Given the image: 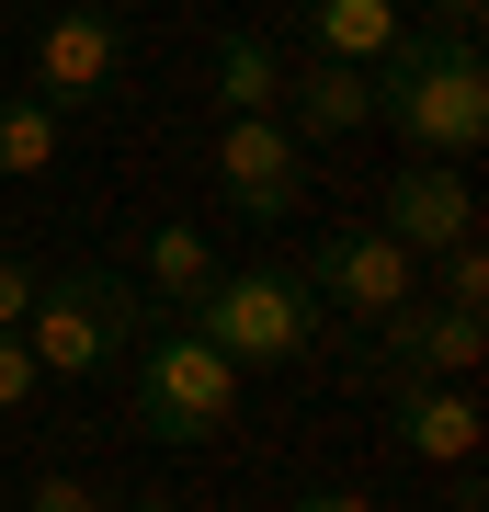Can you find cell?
<instances>
[{
  "mask_svg": "<svg viewBox=\"0 0 489 512\" xmlns=\"http://www.w3.org/2000/svg\"><path fill=\"white\" fill-rule=\"evenodd\" d=\"M376 126L410 148V160H455L467 171L489 148V57L478 35H444V23H399V46L376 57Z\"/></svg>",
  "mask_w": 489,
  "mask_h": 512,
  "instance_id": "6da1fadb",
  "label": "cell"
},
{
  "mask_svg": "<svg viewBox=\"0 0 489 512\" xmlns=\"http://www.w3.org/2000/svg\"><path fill=\"white\" fill-rule=\"evenodd\" d=\"M182 330H194V342H217L228 365L251 376V365H308V353L330 342V308L308 296L296 262H228V274L182 308Z\"/></svg>",
  "mask_w": 489,
  "mask_h": 512,
  "instance_id": "7a4b0ae2",
  "label": "cell"
},
{
  "mask_svg": "<svg viewBox=\"0 0 489 512\" xmlns=\"http://www.w3.org/2000/svg\"><path fill=\"white\" fill-rule=\"evenodd\" d=\"M137 330H148L137 274H114V262H57V274H35V308H23L35 376H103V365H126Z\"/></svg>",
  "mask_w": 489,
  "mask_h": 512,
  "instance_id": "3957f363",
  "label": "cell"
},
{
  "mask_svg": "<svg viewBox=\"0 0 489 512\" xmlns=\"http://www.w3.org/2000/svg\"><path fill=\"white\" fill-rule=\"evenodd\" d=\"M126 410L148 444H217L239 421V365L217 342H194V330H137L126 342Z\"/></svg>",
  "mask_w": 489,
  "mask_h": 512,
  "instance_id": "277c9868",
  "label": "cell"
},
{
  "mask_svg": "<svg viewBox=\"0 0 489 512\" xmlns=\"http://www.w3.org/2000/svg\"><path fill=\"white\" fill-rule=\"evenodd\" d=\"M126 80H137V35H126L114 12L69 0V12L35 23V80H23V92H35L46 114H103Z\"/></svg>",
  "mask_w": 489,
  "mask_h": 512,
  "instance_id": "5b68a950",
  "label": "cell"
},
{
  "mask_svg": "<svg viewBox=\"0 0 489 512\" xmlns=\"http://www.w3.org/2000/svg\"><path fill=\"white\" fill-rule=\"evenodd\" d=\"M478 353H489V319H478V308H444V296H410V308H387V319L353 330V376H364V387L478 376Z\"/></svg>",
  "mask_w": 489,
  "mask_h": 512,
  "instance_id": "8992f818",
  "label": "cell"
},
{
  "mask_svg": "<svg viewBox=\"0 0 489 512\" xmlns=\"http://www.w3.org/2000/svg\"><path fill=\"white\" fill-rule=\"evenodd\" d=\"M296 274H308V296H319V308L330 319H387V308H410V296H421V262L399 251V239H387V228H330L319 239V251L308 262H296Z\"/></svg>",
  "mask_w": 489,
  "mask_h": 512,
  "instance_id": "52a82bcc",
  "label": "cell"
},
{
  "mask_svg": "<svg viewBox=\"0 0 489 512\" xmlns=\"http://www.w3.org/2000/svg\"><path fill=\"white\" fill-rule=\"evenodd\" d=\"M217 194L239 205V228H285L308 194V148L273 114H217Z\"/></svg>",
  "mask_w": 489,
  "mask_h": 512,
  "instance_id": "ba28073f",
  "label": "cell"
},
{
  "mask_svg": "<svg viewBox=\"0 0 489 512\" xmlns=\"http://www.w3.org/2000/svg\"><path fill=\"white\" fill-rule=\"evenodd\" d=\"M376 228L399 239L410 262H433V251H455V239H478V183H467L455 160H410V171H387Z\"/></svg>",
  "mask_w": 489,
  "mask_h": 512,
  "instance_id": "9c48e42d",
  "label": "cell"
},
{
  "mask_svg": "<svg viewBox=\"0 0 489 512\" xmlns=\"http://www.w3.org/2000/svg\"><path fill=\"white\" fill-rule=\"evenodd\" d=\"M273 126H285V137L319 160V148H342V137L376 126V80L342 69V57H296V69H285V92H273Z\"/></svg>",
  "mask_w": 489,
  "mask_h": 512,
  "instance_id": "30bf717a",
  "label": "cell"
},
{
  "mask_svg": "<svg viewBox=\"0 0 489 512\" xmlns=\"http://www.w3.org/2000/svg\"><path fill=\"white\" fill-rule=\"evenodd\" d=\"M387 444H399L410 467H478V399H467V376L387 387Z\"/></svg>",
  "mask_w": 489,
  "mask_h": 512,
  "instance_id": "8fae6325",
  "label": "cell"
},
{
  "mask_svg": "<svg viewBox=\"0 0 489 512\" xmlns=\"http://www.w3.org/2000/svg\"><path fill=\"white\" fill-rule=\"evenodd\" d=\"M296 46L342 57V69H376L399 46V0H296Z\"/></svg>",
  "mask_w": 489,
  "mask_h": 512,
  "instance_id": "7c38bea8",
  "label": "cell"
},
{
  "mask_svg": "<svg viewBox=\"0 0 489 512\" xmlns=\"http://www.w3.org/2000/svg\"><path fill=\"white\" fill-rule=\"evenodd\" d=\"M273 92H285V57H273V35H217V114H273Z\"/></svg>",
  "mask_w": 489,
  "mask_h": 512,
  "instance_id": "4fadbf2b",
  "label": "cell"
},
{
  "mask_svg": "<svg viewBox=\"0 0 489 512\" xmlns=\"http://www.w3.org/2000/svg\"><path fill=\"white\" fill-rule=\"evenodd\" d=\"M57 137H69V114H46L35 92H0V183H46Z\"/></svg>",
  "mask_w": 489,
  "mask_h": 512,
  "instance_id": "5bb4252c",
  "label": "cell"
},
{
  "mask_svg": "<svg viewBox=\"0 0 489 512\" xmlns=\"http://www.w3.org/2000/svg\"><path fill=\"white\" fill-rule=\"evenodd\" d=\"M217 274H228V262H217V239H205V228H182V217H171V228H148V285H160L171 308H194Z\"/></svg>",
  "mask_w": 489,
  "mask_h": 512,
  "instance_id": "9a60e30c",
  "label": "cell"
},
{
  "mask_svg": "<svg viewBox=\"0 0 489 512\" xmlns=\"http://www.w3.org/2000/svg\"><path fill=\"white\" fill-rule=\"evenodd\" d=\"M421 274H433V296H444V308H489V251H478V239H455V251H433Z\"/></svg>",
  "mask_w": 489,
  "mask_h": 512,
  "instance_id": "2e32d148",
  "label": "cell"
},
{
  "mask_svg": "<svg viewBox=\"0 0 489 512\" xmlns=\"http://www.w3.org/2000/svg\"><path fill=\"white\" fill-rule=\"evenodd\" d=\"M23 512H114V501L91 490V478H69V467H46L35 490H23Z\"/></svg>",
  "mask_w": 489,
  "mask_h": 512,
  "instance_id": "e0dca14e",
  "label": "cell"
},
{
  "mask_svg": "<svg viewBox=\"0 0 489 512\" xmlns=\"http://www.w3.org/2000/svg\"><path fill=\"white\" fill-rule=\"evenodd\" d=\"M23 308H35V262L0 239V330H23Z\"/></svg>",
  "mask_w": 489,
  "mask_h": 512,
  "instance_id": "ac0fdd59",
  "label": "cell"
},
{
  "mask_svg": "<svg viewBox=\"0 0 489 512\" xmlns=\"http://www.w3.org/2000/svg\"><path fill=\"white\" fill-rule=\"evenodd\" d=\"M35 353H23V330H0V410H23V399H35Z\"/></svg>",
  "mask_w": 489,
  "mask_h": 512,
  "instance_id": "d6986e66",
  "label": "cell"
},
{
  "mask_svg": "<svg viewBox=\"0 0 489 512\" xmlns=\"http://www.w3.org/2000/svg\"><path fill=\"white\" fill-rule=\"evenodd\" d=\"M285 512H376V501H364V490H296Z\"/></svg>",
  "mask_w": 489,
  "mask_h": 512,
  "instance_id": "ffe728a7",
  "label": "cell"
},
{
  "mask_svg": "<svg viewBox=\"0 0 489 512\" xmlns=\"http://www.w3.org/2000/svg\"><path fill=\"white\" fill-rule=\"evenodd\" d=\"M433 23H444V35H478V23H489V0H433Z\"/></svg>",
  "mask_w": 489,
  "mask_h": 512,
  "instance_id": "44dd1931",
  "label": "cell"
},
{
  "mask_svg": "<svg viewBox=\"0 0 489 512\" xmlns=\"http://www.w3.org/2000/svg\"><path fill=\"white\" fill-rule=\"evenodd\" d=\"M114 512H182V501H114Z\"/></svg>",
  "mask_w": 489,
  "mask_h": 512,
  "instance_id": "7402d4cb",
  "label": "cell"
},
{
  "mask_svg": "<svg viewBox=\"0 0 489 512\" xmlns=\"http://www.w3.org/2000/svg\"><path fill=\"white\" fill-rule=\"evenodd\" d=\"M0 12H12V0H0Z\"/></svg>",
  "mask_w": 489,
  "mask_h": 512,
  "instance_id": "603a6c76",
  "label": "cell"
}]
</instances>
